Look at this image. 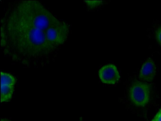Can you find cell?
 <instances>
[{
    "label": "cell",
    "instance_id": "obj_1",
    "mask_svg": "<svg viewBox=\"0 0 161 121\" xmlns=\"http://www.w3.org/2000/svg\"><path fill=\"white\" fill-rule=\"evenodd\" d=\"M151 94L150 85L143 81L134 82L130 89V99L135 106L143 107L149 103Z\"/></svg>",
    "mask_w": 161,
    "mask_h": 121
},
{
    "label": "cell",
    "instance_id": "obj_2",
    "mask_svg": "<svg viewBox=\"0 0 161 121\" xmlns=\"http://www.w3.org/2000/svg\"><path fill=\"white\" fill-rule=\"evenodd\" d=\"M15 80L9 74L1 72V102L10 100L14 91Z\"/></svg>",
    "mask_w": 161,
    "mask_h": 121
},
{
    "label": "cell",
    "instance_id": "obj_3",
    "mask_svg": "<svg viewBox=\"0 0 161 121\" xmlns=\"http://www.w3.org/2000/svg\"><path fill=\"white\" fill-rule=\"evenodd\" d=\"M98 75L102 82L109 84H115L120 77L117 67L111 64L102 67L98 71Z\"/></svg>",
    "mask_w": 161,
    "mask_h": 121
},
{
    "label": "cell",
    "instance_id": "obj_4",
    "mask_svg": "<svg viewBox=\"0 0 161 121\" xmlns=\"http://www.w3.org/2000/svg\"><path fill=\"white\" fill-rule=\"evenodd\" d=\"M156 73V67L154 62L151 59L147 60L142 65L140 70L139 77L144 82L153 80Z\"/></svg>",
    "mask_w": 161,
    "mask_h": 121
},
{
    "label": "cell",
    "instance_id": "obj_5",
    "mask_svg": "<svg viewBox=\"0 0 161 121\" xmlns=\"http://www.w3.org/2000/svg\"><path fill=\"white\" fill-rule=\"evenodd\" d=\"M85 2L87 5L91 8H94L102 4L101 1H86Z\"/></svg>",
    "mask_w": 161,
    "mask_h": 121
},
{
    "label": "cell",
    "instance_id": "obj_6",
    "mask_svg": "<svg viewBox=\"0 0 161 121\" xmlns=\"http://www.w3.org/2000/svg\"><path fill=\"white\" fill-rule=\"evenodd\" d=\"M151 121H161V108Z\"/></svg>",
    "mask_w": 161,
    "mask_h": 121
},
{
    "label": "cell",
    "instance_id": "obj_7",
    "mask_svg": "<svg viewBox=\"0 0 161 121\" xmlns=\"http://www.w3.org/2000/svg\"><path fill=\"white\" fill-rule=\"evenodd\" d=\"M156 38L158 42L161 45V27L157 31Z\"/></svg>",
    "mask_w": 161,
    "mask_h": 121
},
{
    "label": "cell",
    "instance_id": "obj_8",
    "mask_svg": "<svg viewBox=\"0 0 161 121\" xmlns=\"http://www.w3.org/2000/svg\"><path fill=\"white\" fill-rule=\"evenodd\" d=\"M1 121H6V120H1Z\"/></svg>",
    "mask_w": 161,
    "mask_h": 121
}]
</instances>
